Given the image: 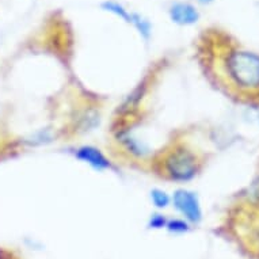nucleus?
<instances>
[{"mask_svg":"<svg viewBox=\"0 0 259 259\" xmlns=\"http://www.w3.org/2000/svg\"><path fill=\"white\" fill-rule=\"evenodd\" d=\"M151 198H152L153 205L156 208H167L170 204V197L167 196L166 191L160 190V189H155V190L151 191Z\"/></svg>","mask_w":259,"mask_h":259,"instance_id":"obj_6","label":"nucleus"},{"mask_svg":"<svg viewBox=\"0 0 259 259\" xmlns=\"http://www.w3.org/2000/svg\"><path fill=\"white\" fill-rule=\"evenodd\" d=\"M225 71L236 87L246 91L259 89V56L248 51H232L225 60Z\"/></svg>","mask_w":259,"mask_h":259,"instance_id":"obj_1","label":"nucleus"},{"mask_svg":"<svg viewBox=\"0 0 259 259\" xmlns=\"http://www.w3.org/2000/svg\"><path fill=\"white\" fill-rule=\"evenodd\" d=\"M76 157L84 163H89L90 166H93L94 168H98V170L110 167V163L106 159V156L98 148H94L90 145L77 149Z\"/></svg>","mask_w":259,"mask_h":259,"instance_id":"obj_5","label":"nucleus"},{"mask_svg":"<svg viewBox=\"0 0 259 259\" xmlns=\"http://www.w3.org/2000/svg\"><path fill=\"white\" fill-rule=\"evenodd\" d=\"M164 171L174 181H189L198 171V160L193 152L178 148L164 159Z\"/></svg>","mask_w":259,"mask_h":259,"instance_id":"obj_2","label":"nucleus"},{"mask_svg":"<svg viewBox=\"0 0 259 259\" xmlns=\"http://www.w3.org/2000/svg\"><path fill=\"white\" fill-rule=\"evenodd\" d=\"M174 205L179 212L182 213L185 219L191 223H198L202 217L200 202L194 193L181 189L174 194Z\"/></svg>","mask_w":259,"mask_h":259,"instance_id":"obj_3","label":"nucleus"},{"mask_svg":"<svg viewBox=\"0 0 259 259\" xmlns=\"http://www.w3.org/2000/svg\"><path fill=\"white\" fill-rule=\"evenodd\" d=\"M167 230L170 232H174V234H183V232H187L189 231V225L185 220H179V219H175V220L167 221Z\"/></svg>","mask_w":259,"mask_h":259,"instance_id":"obj_8","label":"nucleus"},{"mask_svg":"<svg viewBox=\"0 0 259 259\" xmlns=\"http://www.w3.org/2000/svg\"><path fill=\"white\" fill-rule=\"evenodd\" d=\"M103 7L107 10V11H110V13L115 14V15H118L122 19H125L126 22H131V14L126 13V10H123L122 6H119L118 3H114V2H106Z\"/></svg>","mask_w":259,"mask_h":259,"instance_id":"obj_7","label":"nucleus"},{"mask_svg":"<svg viewBox=\"0 0 259 259\" xmlns=\"http://www.w3.org/2000/svg\"><path fill=\"white\" fill-rule=\"evenodd\" d=\"M201 2H209V0H201Z\"/></svg>","mask_w":259,"mask_h":259,"instance_id":"obj_10","label":"nucleus"},{"mask_svg":"<svg viewBox=\"0 0 259 259\" xmlns=\"http://www.w3.org/2000/svg\"><path fill=\"white\" fill-rule=\"evenodd\" d=\"M171 19L178 25H191L198 21V11L189 3H177L170 10Z\"/></svg>","mask_w":259,"mask_h":259,"instance_id":"obj_4","label":"nucleus"},{"mask_svg":"<svg viewBox=\"0 0 259 259\" xmlns=\"http://www.w3.org/2000/svg\"><path fill=\"white\" fill-rule=\"evenodd\" d=\"M167 221L166 219L160 214H156V216H153L149 221V227L151 228H163V227H166Z\"/></svg>","mask_w":259,"mask_h":259,"instance_id":"obj_9","label":"nucleus"}]
</instances>
